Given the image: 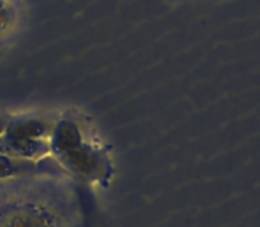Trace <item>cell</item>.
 Segmentation results:
<instances>
[{"mask_svg": "<svg viewBox=\"0 0 260 227\" xmlns=\"http://www.w3.org/2000/svg\"><path fill=\"white\" fill-rule=\"evenodd\" d=\"M50 153L71 174L92 183H103L112 174L108 156L83 138L78 124L62 119L52 126Z\"/></svg>", "mask_w": 260, "mask_h": 227, "instance_id": "obj_1", "label": "cell"}, {"mask_svg": "<svg viewBox=\"0 0 260 227\" xmlns=\"http://www.w3.org/2000/svg\"><path fill=\"white\" fill-rule=\"evenodd\" d=\"M52 126L36 117L9 119L0 135V155L36 162L50 153Z\"/></svg>", "mask_w": 260, "mask_h": 227, "instance_id": "obj_2", "label": "cell"}, {"mask_svg": "<svg viewBox=\"0 0 260 227\" xmlns=\"http://www.w3.org/2000/svg\"><path fill=\"white\" fill-rule=\"evenodd\" d=\"M28 167L30 165H28L27 160H18L6 155H0V179L13 178V176L20 174L21 171H27Z\"/></svg>", "mask_w": 260, "mask_h": 227, "instance_id": "obj_3", "label": "cell"}, {"mask_svg": "<svg viewBox=\"0 0 260 227\" xmlns=\"http://www.w3.org/2000/svg\"><path fill=\"white\" fill-rule=\"evenodd\" d=\"M11 21V9L6 0H0V32L9 25Z\"/></svg>", "mask_w": 260, "mask_h": 227, "instance_id": "obj_4", "label": "cell"}, {"mask_svg": "<svg viewBox=\"0 0 260 227\" xmlns=\"http://www.w3.org/2000/svg\"><path fill=\"white\" fill-rule=\"evenodd\" d=\"M7 123H9V117H2L0 116V135L4 133V130H6Z\"/></svg>", "mask_w": 260, "mask_h": 227, "instance_id": "obj_5", "label": "cell"}]
</instances>
